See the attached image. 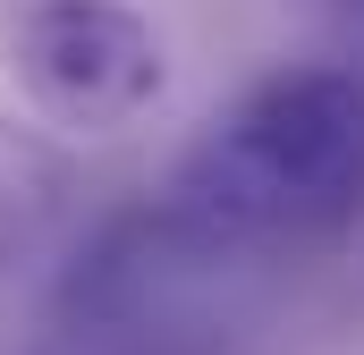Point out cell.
Wrapping results in <instances>:
<instances>
[{
	"label": "cell",
	"instance_id": "1",
	"mask_svg": "<svg viewBox=\"0 0 364 355\" xmlns=\"http://www.w3.org/2000/svg\"><path fill=\"white\" fill-rule=\"evenodd\" d=\"M178 254H314L364 220V77L279 68L229 102L161 186Z\"/></svg>",
	"mask_w": 364,
	"mask_h": 355
},
{
	"label": "cell",
	"instance_id": "2",
	"mask_svg": "<svg viewBox=\"0 0 364 355\" xmlns=\"http://www.w3.org/2000/svg\"><path fill=\"white\" fill-rule=\"evenodd\" d=\"M26 102L77 136H119L161 102V34L127 0H34L9 34Z\"/></svg>",
	"mask_w": 364,
	"mask_h": 355
},
{
	"label": "cell",
	"instance_id": "3",
	"mask_svg": "<svg viewBox=\"0 0 364 355\" xmlns=\"http://www.w3.org/2000/svg\"><path fill=\"white\" fill-rule=\"evenodd\" d=\"M68 212V153L43 127H17L0 110V271L43 254V237Z\"/></svg>",
	"mask_w": 364,
	"mask_h": 355
},
{
	"label": "cell",
	"instance_id": "4",
	"mask_svg": "<svg viewBox=\"0 0 364 355\" xmlns=\"http://www.w3.org/2000/svg\"><path fill=\"white\" fill-rule=\"evenodd\" d=\"M339 9H356V17H364V0H339Z\"/></svg>",
	"mask_w": 364,
	"mask_h": 355
}]
</instances>
